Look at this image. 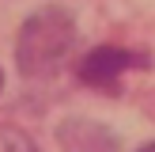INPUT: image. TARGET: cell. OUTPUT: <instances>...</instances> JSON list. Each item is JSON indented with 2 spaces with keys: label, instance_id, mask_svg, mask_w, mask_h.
Returning a JSON list of instances; mask_svg holds the SVG:
<instances>
[{
  "label": "cell",
  "instance_id": "277c9868",
  "mask_svg": "<svg viewBox=\"0 0 155 152\" xmlns=\"http://www.w3.org/2000/svg\"><path fill=\"white\" fill-rule=\"evenodd\" d=\"M0 152H38V148H34V141H30L23 129L0 126Z\"/></svg>",
  "mask_w": 155,
  "mask_h": 152
},
{
  "label": "cell",
  "instance_id": "3957f363",
  "mask_svg": "<svg viewBox=\"0 0 155 152\" xmlns=\"http://www.w3.org/2000/svg\"><path fill=\"white\" fill-rule=\"evenodd\" d=\"M61 152H117V137L98 122H83V118H68L57 129Z\"/></svg>",
  "mask_w": 155,
  "mask_h": 152
},
{
  "label": "cell",
  "instance_id": "6da1fadb",
  "mask_svg": "<svg viewBox=\"0 0 155 152\" xmlns=\"http://www.w3.org/2000/svg\"><path fill=\"white\" fill-rule=\"evenodd\" d=\"M76 42V23L64 8H42L23 23L15 38V61L23 76H45L64 61V53Z\"/></svg>",
  "mask_w": 155,
  "mask_h": 152
},
{
  "label": "cell",
  "instance_id": "5b68a950",
  "mask_svg": "<svg viewBox=\"0 0 155 152\" xmlns=\"http://www.w3.org/2000/svg\"><path fill=\"white\" fill-rule=\"evenodd\" d=\"M140 152H155V141H151V144H144V148H140Z\"/></svg>",
  "mask_w": 155,
  "mask_h": 152
},
{
  "label": "cell",
  "instance_id": "8992f818",
  "mask_svg": "<svg viewBox=\"0 0 155 152\" xmlns=\"http://www.w3.org/2000/svg\"><path fill=\"white\" fill-rule=\"evenodd\" d=\"M0 88H4V72H0Z\"/></svg>",
  "mask_w": 155,
  "mask_h": 152
},
{
  "label": "cell",
  "instance_id": "7a4b0ae2",
  "mask_svg": "<svg viewBox=\"0 0 155 152\" xmlns=\"http://www.w3.org/2000/svg\"><path fill=\"white\" fill-rule=\"evenodd\" d=\"M148 65H151V57H148L144 50H125V46H95V50L80 61V80L91 84V88L110 91L114 84H117L121 72H129V68H148Z\"/></svg>",
  "mask_w": 155,
  "mask_h": 152
}]
</instances>
